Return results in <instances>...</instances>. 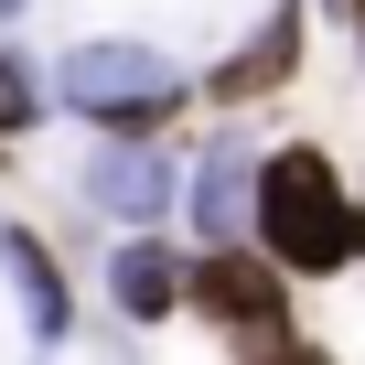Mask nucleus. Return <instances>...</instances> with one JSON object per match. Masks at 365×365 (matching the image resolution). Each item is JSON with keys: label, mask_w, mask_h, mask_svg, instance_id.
<instances>
[{"label": "nucleus", "mask_w": 365, "mask_h": 365, "mask_svg": "<svg viewBox=\"0 0 365 365\" xmlns=\"http://www.w3.org/2000/svg\"><path fill=\"white\" fill-rule=\"evenodd\" d=\"M11 11H22V0H0V22H11Z\"/></svg>", "instance_id": "obj_12"}, {"label": "nucleus", "mask_w": 365, "mask_h": 365, "mask_svg": "<svg viewBox=\"0 0 365 365\" xmlns=\"http://www.w3.org/2000/svg\"><path fill=\"white\" fill-rule=\"evenodd\" d=\"M247 205H258V150L237 129H215L205 161L182 172V215H194V237L215 247V237H247Z\"/></svg>", "instance_id": "obj_7"}, {"label": "nucleus", "mask_w": 365, "mask_h": 365, "mask_svg": "<svg viewBox=\"0 0 365 365\" xmlns=\"http://www.w3.org/2000/svg\"><path fill=\"white\" fill-rule=\"evenodd\" d=\"M301 33H312V0H269L258 43H237V54L205 76V97H215V108H269V97L301 76Z\"/></svg>", "instance_id": "obj_5"}, {"label": "nucleus", "mask_w": 365, "mask_h": 365, "mask_svg": "<svg viewBox=\"0 0 365 365\" xmlns=\"http://www.w3.org/2000/svg\"><path fill=\"white\" fill-rule=\"evenodd\" d=\"M344 172H333V150L322 140H279V150H258V205H247V237L290 269V279H333L344 258H354V226H344Z\"/></svg>", "instance_id": "obj_1"}, {"label": "nucleus", "mask_w": 365, "mask_h": 365, "mask_svg": "<svg viewBox=\"0 0 365 365\" xmlns=\"http://www.w3.org/2000/svg\"><path fill=\"white\" fill-rule=\"evenodd\" d=\"M344 226H354V258H365V205H344Z\"/></svg>", "instance_id": "obj_10"}, {"label": "nucleus", "mask_w": 365, "mask_h": 365, "mask_svg": "<svg viewBox=\"0 0 365 365\" xmlns=\"http://www.w3.org/2000/svg\"><path fill=\"white\" fill-rule=\"evenodd\" d=\"M33 129H43V76L0 43V140H33Z\"/></svg>", "instance_id": "obj_9"}, {"label": "nucleus", "mask_w": 365, "mask_h": 365, "mask_svg": "<svg viewBox=\"0 0 365 365\" xmlns=\"http://www.w3.org/2000/svg\"><path fill=\"white\" fill-rule=\"evenodd\" d=\"M344 22H354V33H365V0H344Z\"/></svg>", "instance_id": "obj_11"}, {"label": "nucleus", "mask_w": 365, "mask_h": 365, "mask_svg": "<svg viewBox=\"0 0 365 365\" xmlns=\"http://www.w3.org/2000/svg\"><path fill=\"white\" fill-rule=\"evenodd\" d=\"M182 312H205L237 354H290L312 365V344L290 333V269L258 237H215L205 258H182Z\"/></svg>", "instance_id": "obj_2"}, {"label": "nucleus", "mask_w": 365, "mask_h": 365, "mask_svg": "<svg viewBox=\"0 0 365 365\" xmlns=\"http://www.w3.org/2000/svg\"><path fill=\"white\" fill-rule=\"evenodd\" d=\"M76 182H86V205H97L108 226H161V215H182V161H172L161 129H108Z\"/></svg>", "instance_id": "obj_4"}, {"label": "nucleus", "mask_w": 365, "mask_h": 365, "mask_svg": "<svg viewBox=\"0 0 365 365\" xmlns=\"http://www.w3.org/2000/svg\"><path fill=\"white\" fill-rule=\"evenodd\" d=\"M0 269H11V290H22V333H33V344H65V333H76L65 258H54L33 226H11V215H0Z\"/></svg>", "instance_id": "obj_8"}, {"label": "nucleus", "mask_w": 365, "mask_h": 365, "mask_svg": "<svg viewBox=\"0 0 365 365\" xmlns=\"http://www.w3.org/2000/svg\"><path fill=\"white\" fill-rule=\"evenodd\" d=\"M54 97L86 118V129H172L194 108V76H182L161 43H65L54 54Z\"/></svg>", "instance_id": "obj_3"}, {"label": "nucleus", "mask_w": 365, "mask_h": 365, "mask_svg": "<svg viewBox=\"0 0 365 365\" xmlns=\"http://www.w3.org/2000/svg\"><path fill=\"white\" fill-rule=\"evenodd\" d=\"M108 312H118L129 333H150V322L182 312V247H172L161 226H129V237L108 247Z\"/></svg>", "instance_id": "obj_6"}]
</instances>
